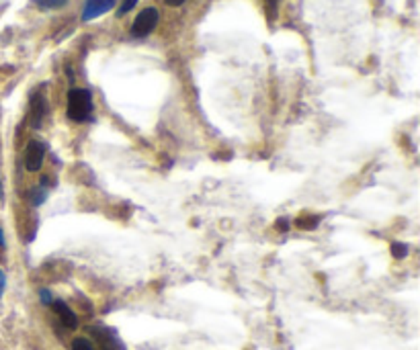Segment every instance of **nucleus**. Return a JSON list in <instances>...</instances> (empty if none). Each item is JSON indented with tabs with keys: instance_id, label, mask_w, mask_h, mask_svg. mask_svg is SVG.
I'll return each instance as SVG.
<instances>
[{
	"instance_id": "1",
	"label": "nucleus",
	"mask_w": 420,
	"mask_h": 350,
	"mask_svg": "<svg viewBox=\"0 0 420 350\" xmlns=\"http://www.w3.org/2000/svg\"><path fill=\"white\" fill-rule=\"evenodd\" d=\"M92 111H95L92 92L87 90V88H72L70 92H68V106H66V113H68V117H70L72 121H90L92 119Z\"/></svg>"
},
{
	"instance_id": "2",
	"label": "nucleus",
	"mask_w": 420,
	"mask_h": 350,
	"mask_svg": "<svg viewBox=\"0 0 420 350\" xmlns=\"http://www.w3.org/2000/svg\"><path fill=\"white\" fill-rule=\"evenodd\" d=\"M158 21H160V13H158V9L154 6H148V9H144L138 17L134 18V23H131V37H148L154 29H156Z\"/></svg>"
},
{
	"instance_id": "3",
	"label": "nucleus",
	"mask_w": 420,
	"mask_h": 350,
	"mask_svg": "<svg viewBox=\"0 0 420 350\" xmlns=\"http://www.w3.org/2000/svg\"><path fill=\"white\" fill-rule=\"evenodd\" d=\"M88 332L92 334L95 342L99 344V350H125L117 332L111 330V328H105V326H90Z\"/></svg>"
},
{
	"instance_id": "4",
	"label": "nucleus",
	"mask_w": 420,
	"mask_h": 350,
	"mask_svg": "<svg viewBox=\"0 0 420 350\" xmlns=\"http://www.w3.org/2000/svg\"><path fill=\"white\" fill-rule=\"evenodd\" d=\"M43 160H45V143H41V141H29L27 148H25V154H23L25 168L29 173H37V170H41Z\"/></svg>"
},
{
	"instance_id": "5",
	"label": "nucleus",
	"mask_w": 420,
	"mask_h": 350,
	"mask_svg": "<svg viewBox=\"0 0 420 350\" xmlns=\"http://www.w3.org/2000/svg\"><path fill=\"white\" fill-rule=\"evenodd\" d=\"M48 113V101H45V94L41 90H36L31 94V101H29V117H31V125L33 127H41L43 123V117Z\"/></svg>"
},
{
	"instance_id": "6",
	"label": "nucleus",
	"mask_w": 420,
	"mask_h": 350,
	"mask_svg": "<svg viewBox=\"0 0 420 350\" xmlns=\"http://www.w3.org/2000/svg\"><path fill=\"white\" fill-rule=\"evenodd\" d=\"M117 0H85V9H82V21H95V18L103 17L115 6Z\"/></svg>"
},
{
	"instance_id": "7",
	"label": "nucleus",
	"mask_w": 420,
	"mask_h": 350,
	"mask_svg": "<svg viewBox=\"0 0 420 350\" xmlns=\"http://www.w3.org/2000/svg\"><path fill=\"white\" fill-rule=\"evenodd\" d=\"M52 307L53 312H55V315L60 317V322H62L68 330H76V328H78V317H76V314L70 310V305H66V303L60 301V299H53Z\"/></svg>"
},
{
	"instance_id": "8",
	"label": "nucleus",
	"mask_w": 420,
	"mask_h": 350,
	"mask_svg": "<svg viewBox=\"0 0 420 350\" xmlns=\"http://www.w3.org/2000/svg\"><path fill=\"white\" fill-rule=\"evenodd\" d=\"M48 201V189L43 187V185H39L36 189H31L29 191V203L33 205V207H39V205H43Z\"/></svg>"
},
{
	"instance_id": "9",
	"label": "nucleus",
	"mask_w": 420,
	"mask_h": 350,
	"mask_svg": "<svg viewBox=\"0 0 420 350\" xmlns=\"http://www.w3.org/2000/svg\"><path fill=\"white\" fill-rule=\"evenodd\" d=\"M68 0H36V4L39 9H43V11H53V9H60V6H64Z\"/></svg>"
},
{
	"instance_id": "10",
	"label": "nucleus",
	"mask_w": 420,
	"mask_h": 350,
	"mask_svg": "<svg viewBox=\"0 0 420 350\" xmlns=\"http://www.w3.org/2000/svg\"><path fill=\"white\" fill-rule=\"evenodd\" d=\"M392 256L398 258V261H400V258H406V256H408V246L400 244V242H394V244H392Z\"/></svg>"
},
{
	"instance_id": "11",
	"label": "nucleus",
	"mask_w": 420,
	"mask_h": 350,
	"mask_svg": "<svg viewBox=\"0 0 420 350\" xmlns=\"http://www.w3.org/2000/svg\"><path fill=\"white\" fill-rule=\"evenodd\" d=\"M72 350H97L92 346V342L87 340V338H76L74 342H72Z\"/></svg>"
},
{
	"instance_id": "12",
	"label": "nucleus",
	"mask_w": 420,
	"mask_h": 350,
	"mask_svg": "<svg viewBox=\"0 0 420 350\" xmlns=\"http://www.w3.org/2000/svg\"><path fill=\"white\" fill-rule=\"evenodd\" d=\"M136 4H138V0H123V4L117 9V17H123L125 13H129Z\"/></svg>"
},
{
	"instance_id": "13",
	"label": "nucleus",
	"mask_w": 420,
	"mask_h": 350,
	"mask_svg": "<svg viewBox=\"0 0 420 350\" xmlns=\"http://www.w3.org/2000/svg\"><path fill=\"white\" fill-rule=\"evenodd\" d=\"M316 224H318V217H312V219H308V217H299L298 219L299 228L312 229V228H316Z\"/></svg>"
},
{
	"instance_id": "14",
	"label": "nucleus",
	"mask_w": 420,
	"mask_h": 350,
	"mask_svg": "<svg viewBox=\"0 0 420 350\" xmlns=\"http://www.w3.org/2000/svg\"><path fill=\"white\" fill-rule=\"evenodd\" d=\"M39 299H41V303H43V305H52V301H53L52 293H50L48 289H41V291H39Z\"/></svg>"
},
{
	"instance_id": "15",
	"label": "nucleus",
	"mask_w": 420,
	"mask_h": 350,
	"mask_svg": "<svg viewBox=\"0 0 420 350\" xmlns=\"http://www.w3.org/2000/svg\"><path fill=\"white\" fill-rule=\"evenodd\" d=\"M4 287H6V275L0 270V297H2V293H4Z\"/></svg>"
},
{
	"instance_id": "16",
	"label": "nucleus",
	"mask_w": 420,
	"mask_h": 350,
	"mask_svg": "<svg viewBox=\"0 0 420 350\" xmlns=\"http://www.w3.org/2000/svg\"><path fill=\"white\" fill-rule=\"evenodd\" d=\"M277 228H279V231H287L289 229V222L287 219H279L277 222Z\"/></svg>"
},
{
	"instance_id": "17",
	"label": "nucleus",
	"mask_w": 420,
	"mask_h": 350,
	"mask_svg": "<svg viewBox=\"0 0 420 350\" xmlns=\"http://www.w3.org/2000/svg\"><path fill=\"white\" fill-rule=\"evenodd\" d=\"M187 0H166V4L168 6H181V4H185Z\"/></svg>"
},
{
	"instance_id": "18",
	"label": "nucleus",
	"mask_w": 420,
	"mask_h": 350,
	"mask_svg": "<svg viewBox=\"0 0 420 350\" xmlns=\"http://www.w3.org/2000/svg\"><path fill=\"white\" fill-rule=\"evenodd\" d=\"M4 244H6V240H4V231H2V228H0V248H4Z\"/></svg>"
},
{
	"instance_id": "19",
	"label": "nucleus",
	"mask_w": 420,
	"mask_h": 350,
	"mask_svg": "<svg viewBox=\"0 0 420 350\" xmlns=\"http://www.w3.org/2000/svg\"><path fill=\"white\" fill-rule=\"evenodd\" d=\"M2 199H4V189H2V176H0V203H2Z\"/></svg>"
},
{
	"instance_id": "20",
	"label": "nucleus",
	"mask_w": 420,
	"mask_h": 350,
	"mask_svg": "<svg viewBox=\"0 0 420 350\" xmlns=\"http://www.w3.org/2000/svg\"><path fill=\"white\" fill-rule=\"evenodd\" d=\"M269 2H277V0H269Z\"/></svg>"
}]
</instances>
